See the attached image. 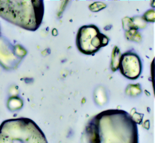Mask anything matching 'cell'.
<instances>
[{"mask_svg": "<svg viewBox=\"0 0 155 143\" xmlns=\"http://www.w3.org/2000/svg\"><path fill=\"white\" fill-rule=\"evenodd\" d=\"M86 143H139L136 122L121 110L102 111L89 122L84 132Z\"/></svg>", "mask_w": 155, "mask_h": 143, "instance_id": "cell-1", "label": "cell"}, {"mask_svg": "<svg viewBox=\"0 0 155 143\" xmlns=\"http://www.w3.org/2000/svg\"><path fill=\"white\" fill-rule=\"evenodd\" d=\"M44 13L43 1H0V16L28 30L39 28Z\"/></svg>", "mask_w": 155, "mask_h": 143, "instance_id": "cell-2", "label": "cell"}, {"mask_svg": "<svg viewBox=\"0 0 155 143\" xmlns=\"http://www.w3.org/2000/svg\"><path fill=\"white\" fill-rule=\"evenodd\" d=\"M0 143H48L37 125L27 118L10 119L0 127Z\"/></svg>", "mask_w": 155, "mask_h": 143, "instance_id": "cell-3", "label": "cell"}, {"mask_svg": "<svg viewBox=\"0 0 155 143\" xmlns=\"http://www.w3.org/2000/svg\"><path fill=\"white\" fill-rule=\"evenodd\" d=\"M108 43L109 38L101 33L95 25L83 26L78 30L76 46L81 53L84 54L94 55Z\"/></svg>", "mask_w": 155, "mask_h": 143, "instance_id": "cell-4", "label": "cell"}, {"mask_svg": "<svg viewBox=\"0 0 155 143\" xmlns=\"http://www.w3.org/2000/svg\"><path fill=\"white\" fill-rule=\"evenodd\" d=\"M118 68L126 78L136 80L142 73V61L136 53L131 51L127 52L121 56Z\"/></svg>", "mask_w": 155, "mask_h": 143, "instance_id": "cell-5", "label": "cell"}, {"mask_svg": "<svg viewBox=\"0 0 155 143\" xmlns=\"http://www.w3.org/2000/svg\"><path fill=\"white\" fill-rule=\"evenodd\" d=\"M121 53L118 47L115 46L113 50L112 58L111 62V69L112 71L115 72L118 69L121 58Z\"/></svg>", "mask_w": 155, "mask_h": 143, "instance_id": "cell-6", "label": "cell"}, {"mask_svg": "<svg viewBox=\"0 0 155 143\" xmlns=\"http://www.w3.org/2000/svg\"><path fill=\"white\" fill-rule=\"evenodd\" d=\"M143 19L150 22H153L155 21V11L154 10H149L145 13Z\"/></svg>", "mask_w": 155, "mask_h": 143, "instance_id": "cell-7", "label": "cell"}, {"mask_svg": "<svg viewBox=\"0 0 155 143\" xmlns=\"http://www.w3.org/2000/svg\"><path fill=\"white\" fill-rule=\"evenodd\" d=\"M127 92H130L131 95H136L141 93V90L139 86H137V85H131L128 86L127 89Z\"/></svg>", "mask_w": 155, "mask_h": 143, "instance_id": "cell-8", "label": "cell"}]
</instances>
